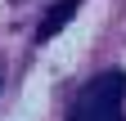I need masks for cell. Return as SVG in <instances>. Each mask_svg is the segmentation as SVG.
Wrapping results in <instances>:
<instances>
[{
    "label": "cell",
    "instance_id": "6da1fadb",
    "mask_svg": "<svg viewBox=\"0 0 126 121\" xmlns=\"http://www.w3.org/2000/svg\"><path fill=\"white\" fill-rule=\"evenodd\" d=\"M122 99H126V72H104L77 94L68 121H117Z\"/></svg>",
    "mask_w": 126,
    "mask_h": 121
},
{
    "label": "cell",
    "instance_id": "7a4b0ae2",
    "mask_svg": "<svg viewBox=\"0 0 126 121\" xmlns=\"http://www.w3.org/2000/svg\"><path fill=\"white\" fill-rule=\"evenodd\" d=\"M77 9H81V0H59V5H54V9L41 18V27H36V40H54L63 27L72 23V13H77Z\"/></svg>",
    "mask_w": 126,
    "mask_h": 121
}]
</instances>
